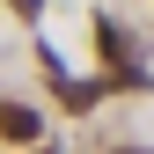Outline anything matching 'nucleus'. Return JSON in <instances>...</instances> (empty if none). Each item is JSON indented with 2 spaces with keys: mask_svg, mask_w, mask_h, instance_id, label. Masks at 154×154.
<instances>
[{
  "mask_svg": "<svg viewBox=\"0 0 154 154\" xmlns=\"http://www.w3.org/2000/svg\"><path fill=\"white\" fill-rule=\"evenodd\" d=\"M0 140H15V147H29V140H44V118H37L29 103H0Z\"/></svg>",
  "mask_w": 154,
  "mask_h": 154,
  "instance_id": "1",
  "label": "nucleus"
},
{
  "mask_svg": "<svg viewBox=\"0 0 154 154\" xmlns=\"http://www.w3.org/2000/svg\"><path fill=\"white\" fill-rule=\"evenodd\" d=\"M95 51L110 59V73L132 66V37H125V22H110V15H103V22H95Z\"/></svg>",
  "mask_w": 154,
  "mask_h": 154,
  "instance_id": "2",
  "label": "nucleus"
},
{
  "mask_svg": "<svg viewBox=\"0 0 154 154\" xmlns=\"http://www.w3.org/2000/svg\"><path fill=\"white\" fill-rule=\"evenodd\" d=\"M51 88H59V103H66V110H88L95 95H103L95 81H73V73H59V59H51Z\"/></svg>",
  "mask_w": 154,
  "mask_h": 154,
  "instance_id": "3",
  "label": "nucleus"
},
{
  "mask_svg": "<svg viewBox=\"0 0 154 154\" xmlns=\"http://www.w3.org/2000/svg\"><path fill=\"white\" fill-rule=\"evenodd\" d=\"M8 8H15V15H37V8H44V0H8Z\"/></svg>",
  "mask_w": 154,
  "mask_h": 154,
  "instance_id": "4",
  "label": "nucleus"
},
{
  "mask_svg": "<svg viewBox=\"0 0 154 154\" xmlns=\"http://www.w3.org/2000/svg\"><path fill=\"white\" fill-rule=\"evenodd\" d=\"M118 154H147V147H118Z\"/></svg>",
  "mask_w": 154,
  "mask_h": 154,
  "instance_id": "5",
  "label": "nucleus"
},
{
  "mask_svg": "<svg viewBox=\"0 0 154 154\" xmlns=\"http://www.w3.org/2000/svg\"><path fill=\"white\" fill-rule=\"evenodd\" d=\"M44 154H51V147H44Z\"/></svg>",
  "mask_w": 154,
  "mask_h": 154,
  "instance_id": "6",
  "label": "nucleus"
}]
</instances>
